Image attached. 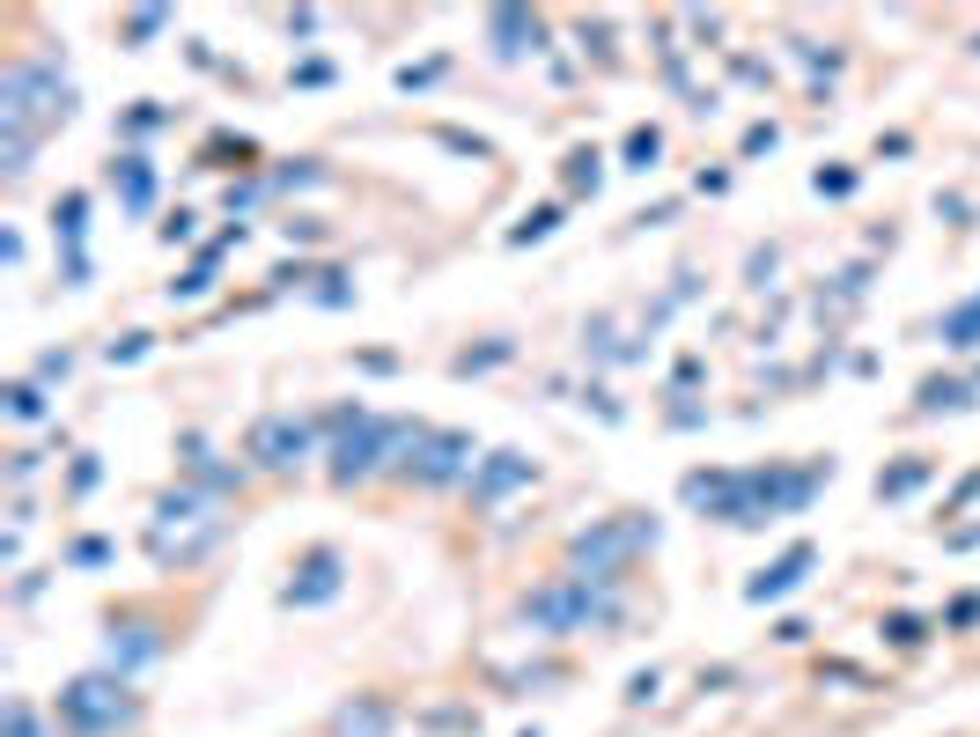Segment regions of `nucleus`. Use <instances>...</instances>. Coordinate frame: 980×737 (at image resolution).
Masks as SVG:
<instances>
[{
    "label": "nucleus",
    "mask_w": 980,
    "mask_h": 737,
    "mask_svg": "<svg viewBox=\"0 0 980 737\" xmlns=\"http://www.w3.org/2000/svg\"><path fill=\"white\" fill-rule=\"evenodd\" d=\"M303 451H310L303 421H259V435H251V457H259V465H295Z\"/></svg>",
    "instance_id": "obj_1"
},
{
    "label": "nucleus",
    "mask_w": 980,
    "mask_h": 737,
    "mask_svg": "<svg viewBox=\"0 0 980 737\" xmlns=\"http://www.w3.org/2000/svg\"><path fill=\"white\" fill-rule=\"evenodd\" d=\"M111 686L103 678H82L74 694H67V716L82 723V730H111V723H125V700H103Z\"/></svg>",
    "instance_id": "obj_2"
},
{
    "label": "nucleus",
    "mask_w": 980,
    "mask_h": 737,
    "mask_svg": "<svg viewBox=\"0 0 980 737\" xmlns=\"http://www.w3.org/2000/svg\"><path fill=\"white\" fill-rule=\"evenodd\" d=\"M804 568H811V546H797L789 561H775V568H767V575L752 583V597H781V590H789V583H797Z\"/></svg>",
    "instance_id": "obj_3"
},
{
    "label": "nucleus",
    "mask_w": 980,
    "mask_h": 737,
    "mask_svg": "<svg viewBox=\"0 0 980 737\" xmlns=\"http://www.w3.org/2000/svg\"><path fill=\"white\" fill-rule=\"evenodd\" d=\"M332 568H340V561H332V553H317V561H310V583H303V597H325V590H332Z\"/></svg>",
    "instance_id": "obj_4"
},
{
    "label": "nucleus",
    "mask_w": 980,
    "mask_h": 737,
    "mask_svg": "<svg viewBox=\"0 0 980 737\" xmlns=\"http://www.w3.org/2000/svg\"><path fill=\"white\" fill-rule=\"evenodd\" d=\"M125 200H133V206L148 200V170H141V155H125Z\"/></svg>",
    "instance_id": "obj_5"
}]
</instances>
